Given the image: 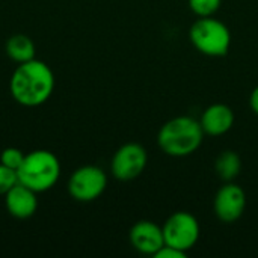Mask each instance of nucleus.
<instances>
[{
  "instance_id": "f257e3e1",
  "label": "nucleus",
  "mask_w": 258,
  "mask_h": 258,
  "mask_svg": "<svg viewBox=\"0 0 258 258\" xmlns=\"http://www.w3.org/2000/svg\"><path fill=\"white\" fill-rule=\"evenodd\" d=\"M54 89V74L51 68L39 60L32 59L14 70L9 80L12 98L24 107H38L48 101Z\"/></svg>"
},
{
  "instance_id": "f03ea898",
  "label": "nucleus",
  "mask_w": 258,
  "mask_h": 258,
  "mask_svg": "<svg viewBox=\"0 0 258 258\" xmlns=\"http://www.w3.org/2000/svg\"><path fill=\"white\" fill-rule=\"evenodd\" d=\"M204 132L198 119L180 115L166 121L157 133L159 148L171 157L194 154L203 144Z\"/></svg>"
},
{
  "instance_id": "7ed1b4c3",
  "label": "nucleus",
  "mask_w": 258,
  "mask_h": 258,
  "mask_svg": "<svg viewBox=\"0 0 258 258\" xmlns=\"http://www.w3.org/2000/svg\"><path fill=\"white\" fill-rule=\"evenodd\" d=\"M60 171V162L54 153L48 150H35L24 156L17 175L18 183L27 186L36 194H42L57 183Z\"/></svg>"
},
{
  "instance_id": "20e7f679",
  "label": "nucleus",
  "mask_w": 258,
  "mask_h": 258,
  "mask_svg": "<svg viewBox=\"0 0 258 258\" xmlns=\"http://www.w3.org/2000/svg\"><path fill=\"white\" fill-rule=\"evenodd\" d=\"M192 45L210 57L225 56L231 47V32L225 23L212 17H198L189 29Z\"/></svg>"
},
{
  "instance_id": "39448f33",
  "label": "nucleus",
  "mask_w": 258,
  "mask_h": 258,
  "mask_svg": "<svg viewBox=\"0 0 258 258\" xmlns=\"http://www.w3.org/2000/svg\"><path fill=\"white\" fill-rule=\"evenodd\" d=\"M107 187L106 172L95 165H85L77 168L67 184L68 194L79 203H91L100 198Z\"/></svg>"
},
{
  "instance_id": "423d86ee",
  "label": "nucleus",
  "mask_w": 258,
  "mask_h": 258,
  "mask_svg": "<svg viewBox=\"0 0 258 258\" xmlns=\"http://www.w3.org/2000/svg\"><path fill=\"white\" fill-rule=\"evenodd\" d=\"M165 245L187 252L200 239V222L189 212H175L163 224Z\"/></svg>"
},
{
  "instance_id": "0eeeda50",
  "label": "nucleus",
  "mask_w": 258,
  "mask_h": 258,
  "mask_svg": "<svg viewBox=\"0 0 258 258\" xmlns=\"http://www.w3.org/2000/svg\"><path fill=\"white\" fill-rule=\"evenodd\" d=\"M147 163V150L138 142H127L115 151L110 162V172L118 181H132L145 171Z\"/></svg>"
},
{
  "instance_id": "6e6552de",
  "label": "nucleus",
  "mask_w": 258,
  "mask_h": 258,
  "mask_svg": "<svg viewBox=\"0 0 258 258\" xmlns=\"http://www.w3.org/2000/svg\"><path fill=\"white\" fill-rule=\"evenodd\" d=\"M246 209V194L245 190L233 183L228 181L219 187L215 195L213 210L216 218L224 224H234L237 222Z\"/></svg>"
},
{
  "instance_id": "1a4fd4ad",
  "label": "nucleus",
  "mask_w": 258,
  "mask_h": 258,
  "mask_svg": "<svg viewBox=\"0 0 258 258\" xmlns=\"http://www.w3.org/2000/svg\"><path fill=\"white\" fill-rule=\"evenodd\" d=\"M130 243L133 249L144 255H156L165 246L163 230L153 221L142 219L136 222L128 233Z\"/></svg>"
},
{
  "instance_id": "9d476101",
  "label": "nucleus",
  "mask_w": 258,
  "mask_h": 258,
  "mask_svg": "<svg viewBox=\"0 0 258 258\" xmlns=\"http://www.w3.org/2000/svg\"><path fill=\"white\" fill-rule=\"evenodd\" d=\"M38 194L27 186L17 183L3 198L6 212L15 219H29L38 210Z\"/></svg>"
},
{
  "instance_id": "9b49d317",
  "label": "nucleus",
  "mask_w": 258,
  "mask_h": 258,
  "mask_svg": "<svg viewBox=\"0 0 258 258\" xmlns=\"http://www.w3.org/2000/svg\"><path fill=\"white\" fill-rule=\"evenodd\" d=\"M234 112L228 104L215 103L210 104L201 115L200 124L204 135L209 136H222L228 133L234 125Z\"/></svg>"
},
{
  "instance_id": "f8f14e48",
  "label": "nucleus",
  "mask_w": 258,
  "mask_h": 258,
  "mask_svg": "<svg viewBox=\"0 0 258 258\" xmlns=\"http://www.w3.org/2000/svg\"><path fill=\"white\" fill-rule=\"evenodd\" d=\"M5 51L11 60H14L15 63H23V62L35 59L36 47H35V42L27 35L17 33L8 38L5 44Z\"/></svg>"
},
{
  "instance_id": "ddd939ff",
  "label": "nucleus",
  "mask_w": 258,
  "mask_h": 258,
  "mask_svg": "<svg viewBox=\"0 0 258 258\" xmlns=\"http://www.w3.org/2000/svg\"><path fill=\"white\" fill-rule=\"evenodd\" d=\"M240 169H242V160L239 154L234 153L233 150L222 151L215 160V171L218 177L225 183L233 181L240 174Z\"/></svg>"
},
{
  "instance_id": "4468645a",
  "label": "nucleus",
  "mask_w": 258,
  "mask_h": 258,
  "mask_svg": "<svg viewBox=\"0 0 258 258\" xmlns=\"http://www.w3.org/2000/svg\"><path fill=\"white\" fill-rule=\"evenodd\" d=\"M187 3L197 17H212L219 11L222 0H187Z\"/></svg>"
},
{
  "instance_id": "2eb2a0df",
  "label": "nucleus",
  "mask_w": 258,
  "mask_h": 258,
  "mask_svg": "<svg viewBox=\"0 0 258 258\" xmlns=\"http://www.w3.org/2000/svg\"><path fill=\"white\" fill-rule=\"evenodd\" d=\"M24 153L18 148H14V147H9V148H5L0 154V163L14 169V171H18V168L21 166L23 160H24Z\"/></svg>"
},
{
  "instance_id": "dca6fc26",
  "label": "nucleus",
  "mask_w": 258,
  "mask_h": 258,
  "mask_svg": "<svg viewBox=\"0 0 258 258\" xmlns=\"http://www.w3.org/2000/svg\"><path fill=\"white\" fill-rule=\"evenodd\" d=\"M18 183L17 171L0 163V197H5Z\"/></svg>"
},
{
  "instance_id": "f3484780",
  "label": "nucleus",
  "mask_w": 258,
  "mask_h": 258,
  "mask_svg": "<svg viewBox=\"0 0 258 258\" xmlns=\"http://www.w3.org/2000/svg\"><path fill=\"white\" fill-rule=\"evenodd\" d=\"M156 258H184L187 257V252H183V251H180V249H175V248H172V246H168V245H165L156 255Z\"/></svg>"
},
{
  "instance_id": "a211bd4d",
  "label": "nucleus",
  "mask_w": 258,
  "mask_h": 258,
  "mask_svg": "<svg viewBox=\"0 0 258 258\" xmlns=\"http://www.w3.org/2000/svg\"><path fill=\"white\" fill-rule=\"evenodd\" d=\"M249 106H251V110L258 115V85L252 89L251 95H249Z\"/></svg>"
}]
</instances>
